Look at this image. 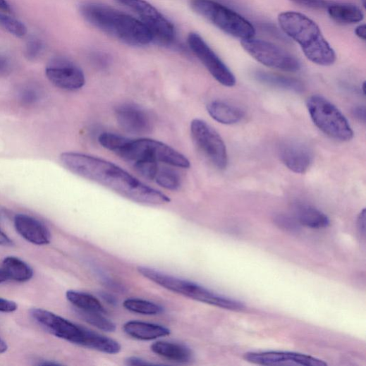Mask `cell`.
I'll return each instance as SVG.
<instances>
[{"mask_svg":"<svg viewBox=\"0 0 366 366\" xmlns=\"http://www.w3.org/2000/svg\"><path fill=\"white\" fill-rule=\"evenodd\" d=\"M45 73L52 84L63 90H77L85 84L83 72L67 61L59 59L51 62L46 68Z\"/></svg>","mask_w":366,"mask_h":366,"instance_id":"5bb4252c","label":"cell"},{"mask_svg":"<svg viewBox=\"0 0 366 366\" xmlns=\"http://www.w3.org/2000/svg\"><path fill=\"white\" fill-rule=\"evenodd\" d=\"M190 135L197 150L219 170H225L228 159L226 144L220 134L200 119L190 123Z\"/></svg>","mask_w":366,"mask_h":366,"instance_id":"30bf717a","label":"cell"},{"mask_svg":"<svg viewBox=\"0 0 366 366\" xmlns=\"http://www.w3.org/2000/svg\"><path fill=\"white\" fill-rule=\"evenodd\" d=\"M278 20L282 30L300 45L310 61L321 66L335 63L336 52L315 21L293 11L281 13Z\"/></svg>","mask_w":366,"mask_h":366,"instance_id":"277c9868","label":"cell"},{"mask_svg":"<svg viewBox=\"0 0 366 366\" xmlns=\"http://www.w3.org/2000/svg\"><path fill=\"white\" fill-rule=\"evenodd\" d=\"M355 35L361 39L365 40L366 39V26L365 25H360L355 28Z\"/></svg>","mask_w":366,"mask_h":366,"instance_id":"60d3db41","label":"cell"},{"mask_svg":"<svg viewBox=\"0 0 366 366\" xmlns=\"http://www.w3.org/2000/svg\"><path fill=\"white\" fill-rule=\"evenodd\" d=\"M365 222L366 213L365 209H363V210L360 213L357 221L358 229L360 233L363 236L365 235Z\"/></svg>","mask_w":366,"mask_h":366,"instance_id":"8d00e7d4","label":"cell"},{"mask_svg":"<svg viewBox=\"0 0 366 366\" xmlns=\"http://www.w3.org/2000/svg\"><path fill=\"white\" fill-rule=\"evenodd\" d=\"M190 6L196 13L231 36L246 39L253 38L255 35L250 22L213 0H191Z\"/></svg>","mask_w":366,"mask_h":366,"instance_id":"52a82bcc","label":"cell"},{"mask_svg":"<svg viewBox=\"0 0 366 366\" xmlns=\"http://www.w3.org/2000/svg\"><path fill=\"white\" fill-rule=\"evenodd\" d=\"M122 5L134 11L150 30L153 39L162 44H169L176 39L173 25L158 10L144 0H118Z\"/></svg>","mask_w":366,"mask_h":366,"instance_id":"8fae6325","label":"cell"},{"mask_svg":"<svg viewBox=\"0 0 366 366\" xmlns=\"http://www.w3.org/2000/svg\"><path fill=\"white\" fill-rule=\"evenodd\" d=\"M8 278L3 269H0V284L7 281Z\"/></svg>","mask_w":366,"mask_h":366,"instance_id":"f6af8a7d","label":"cell"},{"mask_svg":"<svg viewBox=\"0 0 366 366\" xmlns=\"http://www.w3.org/2000/svg\"><path fill=\"white\" fill-rule=\"evenodd\" d=\"M282 163L292 172L305 174L310 168L313 155L305 145L296 141H286L279 147Z\"/></svg>","mask_w":366,"mask_h":366,"instance_id":"2e32d148","label":"cell"},{"mask_svg":"<svg viewBox=\"0 0 366 366\" xmlns=\"http://www.w3.org/2000/svg\"><path fill=\"white\" fill-rule=\"evenodd\" d=\"M276 223L281 227L286 228L288 230L296 229L298 225H299L295 219H291L284 216H279V217H277Z\"/></svg>","mask_w":366,"mask_h":366,"instance_id":"836d02e7","label":"cell"},{"mask_svg":"<svg viewBox=\"0 0 366 366\" xmlns=\"http://www.w3.org/2000/svg\"><path fill=\"white\" fill-rule=\"evenodd\" d=\"M40 365H61L59 362H49V361H44L39 363Z\"/></svg>","mask_w":366,"mask_h":366,"instance_id":"bcb514c9","label":"cell"},{"mask_svg":"<svg viewBox=\"0 0 366 366\" xmlns=\"http://www.w3.org/2000/svg\"><path fill=\"white\" fill-rule=\"evenodd\" d=\"M43 42L37 37L30 39L25 47V56L29 61H35L37 59L44 50Z\"/></svg>","mask_w":366,"mask_h":366,"instance_id":"4dcf8cb0","label":"cell"},{"mask_svg":"<svg viewBox=\"0 0 366 366\" xmlns=\"http://www.w3.org/2000/svg\"><path fill=\"white\" fill-rule=\"evenodd\" d=\"M3 270L9 279L17 282H27L33 277L32 269L23 260L13 256L4 260Z\"/></svg>","mask_w":366,"mask_h":366,"instance_id":"603a6c76","label":"cell"},{"mask_svg":"<svg viewBox=\"0 0 366 366\" xmlns=\"http://www.w3.org/2000/svg\"><path fill=\"white\" fill-rule=\"evenodd\" d=\"M150 348L155 354L174 362L185 363L193 358L192 350L183 344L159 341L153 343Z\"/></svg>","mask_w":366,"mask_h":366,"instance_id":"44dd1931","label":"cell"},{"mask_svg":"<svg viewBox=\"0 0 366 366\" xmlns=\"http://www.w3.org/2000/svg\"><path fill=\"white\" fill-rule=\"evenodd\" d=\"M79 315L87 324L106 332H114L116 324L102 315V313L78 310Z\"/></svg>","mask_w":366,"mask_h":366,"instance_id":"83f0119b","label":"cell"},{"mask_svg":"<svg viewBox=\"0 0 366 366\" xmlns=\"http://www.w3.org/2000/svg\"><path fill=\"white\" fill-rule=\"evenodd\" d=\"M31 316L40 326L58 338L90 349L94 346L98 334L44 309L32 310Z\"/></svg>","mask_w":366,"mask_h":366,"instance_id":"ba28073f","label":"cell"},{"mask_svg":"<svg viewBox=\"0 0 366 366\" xmlns=\"http://www.w3.org/2000/svg\"><path fill=\"white\" fill-rule=\"evenodd\" d=\"M17 232L26 240L37 245H47L51 241V233L39 221L25 214L15 217Z\"/></svg>","mask_w":366,"mask_h":366,"instance_id":"e0dca14e","label":"cell"},{"mask_svg":"<svg viewBox=\"0 0 366 366\" xmlns=\"http://www.w3.org/2000/svg\"><path fill=\"white\" fill-rule=\"evenodd\" d=\"M362 93H363V94H365V82H364V83H362Z\"/></svg>","mask_w":366,"mask_h":366,"instance_id":"7dc6e473","label":"cell"},{"mask_svg":"<svg viewBox=\"0 0 366 366\" xmlns=\"http://www.w3.org/2000/svg\"><path fill=\"white\" fill-rule=\"evenodd\" d=\"M291 1L312 10H324L329 6L327 0H291Z\"/></svg>","mask_w":366,"mask_h":366,"instance_id":"d6a6232c","label":"cell"},{"mask_svg":"<svg viewBox=\"0 0 366 366\" xmlns=\"http://www.w3.org/2000/svg\"><path fill=\"white\" fill-rule=\"evenodd\" d=\"M101 297L102 299H104V300H106L110 304L115 305L117 303L116 298L109 293H102Z\"/></svg>","mask_w":366,"mask_h":366,"instance_id":"b9f144b4","label":"cell"},{"mask_svg":"<svg viewBox=\"0 0 366 366\" xmlns=\"http://www.w3.org/2000/svg\"><path fill=\"white\" fill-rule=\"evenodd\" d=\"M295 219L299 225L312 229L325 228L330 224V220L325 214L305 203L295 205Z\"/></svg>","mask_w":366,"mask_h":366,"instance_id":"ac0fdd59","label":"cell"},{"mask_svg":"<svg viewBox=\"0 0 366 366\" xmlns=\"http://www.w3.org/2000/svg\"><path fill=\"white\" fill-rule=\"evenodd\" d=\"M306 106L313 123L324 134L342 142L353 139L354 133L348 120L329 99L322 95H312Z\"/></svg>","mask_w":366,"mask_h":366,"instance_id":"8992f818","label":"cell"},{"mask_svg":"<svg viewBox=\"0 0 366 366\" xmlns=\"http://www.w3.org/2000/svg\"><path fill=\"white\" fill-rule=\"evenodd\" d=\"M115 116L119 126L128 133L145 135L152 130V121L150 114L137 104H120L115 111Z\"/></svg>","mask_w":366,"mask_h":366,"instance_id":"9a60e30c","label":"cell"},{"mask_svg":"<svg viewBox=\"0 0 366 366\" xmlns=\"http://www.w3.org/2000/svg\"><path fill=\"white\" fill-rule=\"evenodd\" d=\"M254 77L257 81L272 87L295 92H300L304 90L303 83L294 78L265 71H256Z\"/></svg>","mask_w":366,"mask_h":366,"instance_id":"7402d4cb","label":"cell"},{"mask_svg":"<svg viewBox=\"0 0 366 366\" xmlns=\"http://www.w3.org/2000/svg\"><path fill=\"white\" fill-rule=\"evenodd\" d=\"M138 272L145 278L176 293L197 301L226 310L239 311L244 305L228 297L217 294L193 282L166 274L151 268L140 267Z\"/></svg>","mask_w":366,"mask_h":366,"instance_id":"5b68a950","label":"cell"},{"mask_svg":"<svg viewBox=\"0 0 366 366\" xmlns=\"http://www.w3.org/2000/svg\"><path fill=\"white\" fill-rule=\"evenodd\" d=\"M240 44L252 58L267 67L291 73L301 68L298 59L272 42L250 38L241 39Z\"/></svg>","mask_w":366,"mask_h":366,"instance_id":"9c48e42d","label":"cell"},{"mask_svg":"<svg viewBox=\"0 0 366 366\" xmlns=\"http://www.w3.org/2000/svg\"><path fill=\"white\" fill-rule=\"evenodd\" d=\"M13 245V240L3 231L0 230V245L11 246Z\"/></svg>","mask_w":366,"mask_h":366,"instance_id":"ab89813d","label":"cell"},{"mask_svg":"<svg viewBox=\"0 0 366 366\" xmlns=\"http://www.w3.org/2000/svg\"><path fill=\"white\" fill-rule=\"evenodd\" d=\"M137 173L145 179L154 181L160 168L159 164L152 161H142L133 164Z\"/></svg>","mask_w":366,"mask_h":366,"instance_id":"f546056e","label":"cell"},{"mask_svg":"<svg viewBox=\"0 0 366 366\" xmlns=\"http://www.w3.org/2000/svg\"><path fill=\"white\" fill-rule=\"evenodd\" d=\"M159 185L169 190H178L181 186L179 174L169 168L160 166L154 179Z\"/></svg>","mask_w":366,"mask_h":366,"instance_id":"4316f807","label":"cell"},{"mask_svg":"<svg viewBox=\"0 0 366 366\" xmlns=\"http://www.w3.org/2000/svg\"><path fill=\"white\" fill-rule=\"evenodd\" d=\"M60 159L63 166L71 173L135 202L156 206L171 202V198L164 193L149 187L108 161L73 152L63 153Z\"/></svg>","mask_w":366,"mask_h":366,"instance_id":"6da1fadb","label":"cell"},{"mask_svg":"<svg viewBox=\"0 0 366 366\" xmlns=\"http://www.w3.org/2000/svg\"><path fill=\"white\" fill-rule=\"evenodd\" d=\"M18 307L16 302L0 298V312H12L17 310Z\"/></svg>","mask_w":366,"mask_h":366,"instance_id":"e575fe53","label":"cell"},{"mask_svg":"<svg viewBox=\"0 0 366 366\" xmlns=\"http://www.w3.org/2000/svg\"><path fill=\"white\" fill-rule=\"evenodd\" d=\"M329 16L340 23L354 24L364 19L362 11L350 4H334L327 8Z\"/></svg>","mask_w":366,"mask_h":366,"instance_id":"cb8c5ba5","label":"cell"},{"mask_svg":"<svg viewBox=\"0 0 366 366\" xmlns=\"http://www.w3.org/2000/svg\"><path fill=\"white\" fill-rule=\"evenodd\" d=\"M8 349L7 343L0 337V354L6 353Z\"/></svg>","mask_w":366,"mask_h":366,"instance_id":"ee69618b","label":"cell"},{"mask_svg":"<svg viewBox=\"0 0 366 366\" xmlns=\"http://www.w3.org/2000/svg\"><path fill=\"white\" fill-rule=\"evenodd\" d=\"M207 111L214 120L224 125L236 124L245 116L240 109L222 100H214L209 103Z\"/></svg>","mask_w":366,"mask_h":366,"instance_id":"d6986e66","label":"cell"},{"mask_svg":"<svg viewBox=\"0 0 366 366\" xmlns=\"http://www.w3.org/2000/svg\"><path fill=\"white\" fill-rule=\"evenodd\" d=\"M98 142L104 148L133 164L152 161L179 169L190 167V163L184 154L159 140L130 139L111 133H104L99 136Z\"/></svg>","mask_w":366,"mask_h":366,"instance_id":"7a4b0ae2","label":"cell"},{"mask_svg":"<svg viewBox=\"0 0 366 366\" xmlns=\"http://www.w3.org/2000/svg\"><path fill=\"white\" fill-rule=\"evenodd\" d=\"M365 108L364 106L357 107L354 109L353 114L359 121L362 123L365 122Z\"/></svg>","mask_w":366,"mask_h":366,"instance_id":"f35d334b","label":"cell"},{"mask_svg":"<svg viewBox=\"0 0 366 366\" xmlns=\"http://www.w3.org/2000/svg\"><path fill=\"white\" fill-rule=\"evenodd\" d=\"M365 1H366V0H362V4H363L364 7H365Z\"/></svg>","mask_w":366,"mask_h":366,"instance_id":"c3c4849f","label":"cell"},{"mask_svg":"<svg viewBox=\"0 0 366 366\" xmlns=\"http://www.w3.org/2000/svg\"><path fill=\"white\" fill-rule=\"evenodd\" d=\"M126 362L129 365H153L152 362H149L145 360L138 357H130L126 360Z\"/></svg>","mask_w":366,"mask_h":366,"instance_id":"74e56055","label":"cell"},{"mask_svg":"<svg viewBox=\"0 0 366 366\" xmlns=\"http://www.w3.org/2000/svg\"><path fill=\"white\" fill-rule=\"evenodd\" d=\"M80 13L94 28L128 44L143 46L153 40L145 24L110 6L86 3L80 6Z\"/></svg>","mask_w":366,"mask_h":366,"instance_id":"3957f363","label":"cell"},{"mask_svg":"<svg viewBox=\"0 0 366 366\" xmlns=\"http://www.w3.org/2000/svg\"><path fill=\"white\" fill-rule=\"evenodd\" d=\"M66 298L78 310L87 312H106L100 301L91 294L76 291H68Z\"/></svg>","mask_w":366,"mask_h":366,"instance_id":"d4e9b609","label":"cell"},{"mask_svg":"<svg viewBox=\"0 0 366 366\" xmlns=\"http://www.w3.org/2000/svg\"><path fill=\"white\" fill-rule=\"evenodd\" d=\"M0 11L11 13V8L9 4L7 2V0H0Z\"/></svg>","mask_w":366,"mask_h":366,"instance_id":"7bdbcfd3","label":"cell"},{"mask_svg":"<svg viewBox=\"0 0 366 366\" xmlns=\"http://www.w3.org/2000/svg\"><path fill=\"white\" fill-rule=\"evenodd\" d=\"M11 61L6 56H0V75H7L11 71Z\"/></svg>","mask_w":366,"mask_h":366,"instance_id":"d590c367","label":"cell"},{"mask_svg":"<svg viewBox=\"0 0 366 366\" xmlns=\"http://www.w3.org/2000/svg\"><path fill=\"white\" fill-rule=\"evenodd\" d=\"M124 331L130 337L141 341H151L171 334V331L163 326L141 322H129L123 326Z\"/></svg>","mask_w":366,"mask_h":366,"instance_id":"ffe728a7","label":"cell"},{"mask_svg":"<svg viewBox=\"0 0 366 366\" xmlns=\"http://www.w3.org/2000/svg\"><path fill=\"white\" fill-rule=\"evenodd\" d=\"M123 305L128 310L142 315L154 316L163 312L161 305L138 298L128 299L125 300Z\"/></svg>","mask_w":366,"mask_h":366,"instance_id":"484cf974","label":"cell"},{"mask_svg":"<svg viewBox=\"0 0 366 366\" xmlns=\"http://www.w3.org/2000/svg\"><path fill=\"white\" fill-rule=\"evenodd\" d=\"M188 42L194 54L219 83L228 87L236 85L233 73L199 35L190 33Z\"/></svg>","mask_w":366,"mask_h":366,"instance_id":"7c38bea8","label":"cell"},{"mask_svg":"<svg viewBox=\"0 0 366 366\" xmlns=\"http://www.w3.org/2000/svg\"><path fill=\"white\" fill-rule=\"evenodd\" d=\"M0 27L17 37H24L28 33V28L22 22L0 13Z\"/></svg>","mask_w":366,"mask_h":366,"instance_id":"f1b7e54d","label":"cell"},{"mask_svg":"<svg viewBox=\"0 0 366 366\" xmlns=\"http://www.w3.org/2000/svg\"><path fill=\"white\" fill-rule=\"evenodd\" d=\"M244 359L251 363L262 365L327 366L328 364L317 358L295 352L265 351L250 352Z\"/></svg>","mask_w":366,"mask_h":366,"instance_id":"4fadbf2b","label":"cell"},{"mask_svg":"<svg viewBox=\"0 0 366 366\" xmlns=\"http://www.w3.org/2000/svg\"><path fill=\"white\" fill-rule=\"evenodd\" d=\"M19 97L23 104L30 106L39 101L40 93L35 87L29 86L20 90Z\"/></svg>","mask_w":366,"mask_h":366,"instance_id":"1f68e13d","label":"cell"}]
</instances>
